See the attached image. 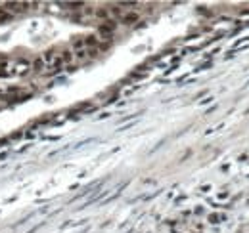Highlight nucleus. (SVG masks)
Returning <instances> with one entry per match:
<instances>
[{
    "label": "nucleus",
    "instance_id": "obj_1",
    "mask_svg": "<svg viewBox=\"0 0 249 233\" xmlns=\"http://www.w3.org/2000/svg\"><path fill=\"white\" fill-rule=\"evenodd\" d=\"M12 19V16L6 12V10H0V23H4V21H10Z\"/></svg>",
    "mask_w": 249,
    "mask_h": 233
},
{
    "label": "nucleus",
    "instance_id": "obj_2",
    "mask_svg": "<svg viewBox=\"0 0 249 233\" xmlns=\"http://www.w3.org/2000/svg\"><path fill=\"white\" fill-rule=\"evenodd\" d=\"M136 19H138L136 13H128V16H125V17H123V21H125L127 25H128V23H132V21H136Z\"/></svg>",
    "mask_w": 249,
    "mask_h": 233
}]
</instances>
